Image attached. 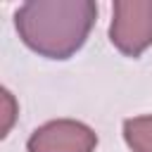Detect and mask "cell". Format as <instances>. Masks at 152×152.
<instances>
[{"instance_id":"3957f363","label":"cell","mask_w":152,"mask_h":152,"mask_svg":"<svg viewBox=\"0 0 152 152\" xmlns=\"http://www.w3.org/2000/svg\"><path fill=\"white\" fill-rule=\"evenodd\" d=\"M97 135L74 119H55L36 128L26 142L28 152H95Z\"/></svg>"},{"instance_id":"277c9868","label":"cell","mask_w":152,"mask_h":152,"mask_svg":"<svg viewBox=\"0 0 152 152\" xmlns=\"http://www.w3.org/2000/svg\"><path fill=\"white\" fill-rule=\"evenodd\" d=\"M124 140L131 152H152V114L124 121Z\"/></svg>"},{"instance_id":"6da1fadb","label":"cell","mask_w":152,"mask_h":152,"mask_svg":"<svg viewBox=\"0 0 152 152\" xmlns=\"http://www.w3.org/2000/svg\"><path fill=\"white\" fill-rule=\"evenodd\" d=\"M93 0H31L14 14L19 38L48 59H66L78 52L95 24Z\"/></svg>"},{"instance_id":"7a4b0ae2","label":"cell","mask_w":152,"mask_h":152,"mask_svg":"<svg viewBox=\"0 0 152 152\" xmlns=\"http://www.w3.org/2000/svg\"><path fill=\"white\" fill-rule=\"evenodd\" d=\"M109 40L126 57H140L152 45V0H116Z\"/></svg>"}]
</instances>
